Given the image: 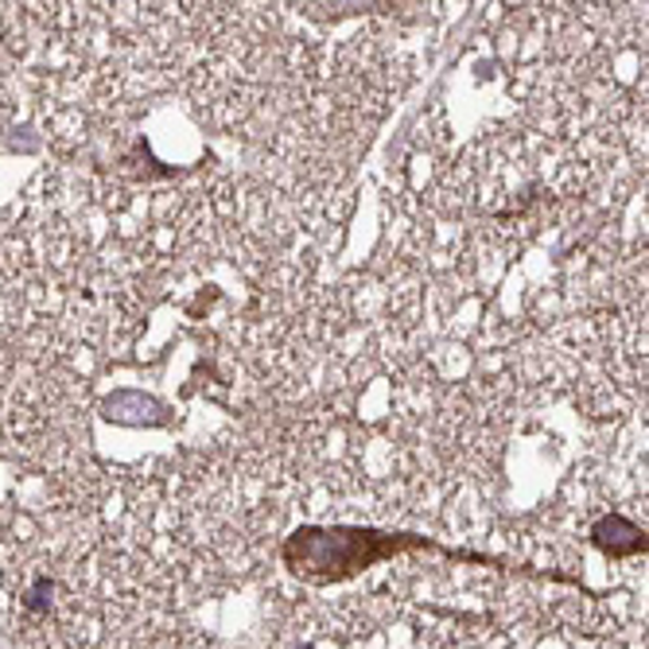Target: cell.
<instances>
[{"label":"cell","mask_w":649,"mask_h":649,"mask_svg":"<svg viewBox=\"0 0 649 649\" xmlns=\"http://www.w3.org/2000/svg\"><path fill=\"white\" fill-rule=\"evenodd\" d=\"M413 549H432V541L365 525H304L285 541V568L308 584H342Z\"/></svg>","instance_id":"cell-1"},{"label":"cell","mask_w":649,"mask_h":649,"mask_svg":"<svg viewBox=\"0 0 649 649\" xmlns=\"http://www.w3.org/2000/svg\"><path fill=\"white\" fill-rule=\"evenodd\" d=\"M592 541L599 544L607 556H615V561H623V556H638V552H646V533H641L634 521L618 518V513H607V518L595 521L592 529Z\"/></svg>","instance_id":"cell-2"},{"label":"cell","mask_w":649,"mask_h":649,"mask_svg":"<svg viewBox=\"0 0 649 649\" xmlns=\"http://www.w3.org/2000/svg\"><path fill=\"white\" fill-rule=\"evenodd\" d=\"M51 592H55V584H51V579H35V587L24 595V610H32V615H43V610L51 607V599H47Z\"/></svg>","instance_id":"cell-3"}]
</instances>
